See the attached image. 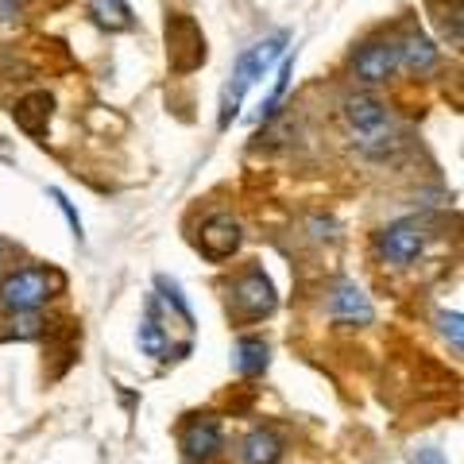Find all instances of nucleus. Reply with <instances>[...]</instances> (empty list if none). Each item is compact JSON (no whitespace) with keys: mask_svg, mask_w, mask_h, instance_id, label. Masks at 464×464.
Masks as SVG:
<instances>
[{"mask_svg":"<svg viewBox=\"0 0 464 464\" xmlns=\"http://www.w3.org/2000/svg\"><path fill=\"white\" fill-rule=\"evenodd\" d=\"M232 364H237L240 375H264V368H267L264 337H240L237 348H232Z\"/></svg>","mask_w":464,"mask_h":464,"instance_id":"nucleus-14","label":"nucleus"},{"mask_svg":"<svg viewBox=\"0 0 464 464\" xmlns=\"http://www.w3.org/2000/svg\"><path fill=\"white\" fill-rule=\"evenodd\" d=\"M286 441L275 430H252L240 441V464H279Z\"/></svg>","mask_w":464,"mask_h":464,"instance_id":"nucleus-12","label":"nucleus"},{"mask_svg":"<svg viewBox=\"0 0 464 464\" xmlns=\"http://www.w3.org/2000/svg\"><path fill=\"white\" fill-rule=\"evenodd\" d=\"M283 47H286V32L271 35V39H264V43H256L248 54H240L237 70H232V82L225 85V93H221V128H228L232 121H237V112H240V105H244V93L252 90L256 78H264V70L283 54Z\"/></svg>","mask_w":464,"mask_h":464,"instance_id":"nucleus-1","label":"nucleus"},{"mask_svg":"<svg viewBox=\"0 0 464 464\" xmlns=\"http://www.w3.org/2000/svg\"><path fill=\"white\" fill-rule=\"evenodd\" d=\"M414 464H445L438 449H422V453H414Z\"/></svg>","mask_w":464,"mask_h":464,"instance_id":"nucleus-21","label":"nucleus"},{"mask_svg":"<svg viewBox=\"0 0 464 464\" xmlns=\"http://www.w3.org/2000/svg\"><path fill=\"white\" fill-rule=\"evenodd\" d=\"M51 112H54V101L47 93H27L16 101V109H12V116H16V124L24 128L27 136H47L51 128Z\"/></svg>","mask_w":464,"mask_h":464,"instance_id":"nucleus-11","label":"nucleus"},{"mask_svg":"<svg viewBox=\"0 0 464 464\" xmlns=\"http://www.w3.org/2000/svg\"><path fill=\"white\" fill-rule=\"evenodd\" d=\"M341 112H344V124L353 128V136H360V140H383L387 136V128H391V112H387V105L380 97H372V93H353L341 105Z\"/></svg>","mask_w":464,"mask_h":464,"instance_id":"nucleus-6","label":"nucleus"},{"mask_svg":"<svg viewBox=\"0 0 464 464\" xmlns=\"http://www.w3.org/2000/svg\"><path fill=\"white\" fill-rule=\"evenodd\" d=\"M20 8H24V0H0V24H12L20 16Z\"/></svg>","mask_w":464,"mask_h":464,"instance_id":"nucleus-19","label":"nucleus"},{"mask_svg":"<svg viewBox=\"0 0 464 464\" xmlns=\"http://www.w3.org/2000/svg\"><path fill=\"white\" fill-rule=\"evenodd\" d=\"M275 306H279L275 286H271V279L259 267H248L237 283H232V310H237L240 317H248V322L275 314Z\"/></svg>","mask_w":464,"mask_h":464,"instance_id":"nucleus-5","label":"nucleus"},{"mask_svg":"<svg viewBox=\"0 0 464 464\" xmlns=\"http://www.w3.org/2000/svg\"><path fill=\"white\" fill-rule=\"evenodd\" d=\"M329 314H333V322H341V325H372V317H375L368 295L356 283H337L333 286Z\"/></svg>","mask_w":464,"mask_h":464,"instance_id":"nucleus-9","label":"nucleus"},{"mask_svg":"<svg viewBox=\"0 0 464 464\" xmlns=\"http://www.w3.org/2000/svg\"><path fill=\"white\" fill-rule=\"evenodd\" d=\"M0 264H5V252H0Z\"/></svg>","mask_w":464,"mask_h":464,"instance_id":"nucleus-22","label":"nucleus"},{"mask_svg":"<svg viewBox=\"0 0 464 464\" xmlns=\"http://www.w3.org/2000/svg\"><path fill=\"white\" fill-rule=\"evenodd\" d=\"M90 16L101 27H109V32H128V27L136 24L128 0H90Z\"/></svg>","mask_w":464,"mask_h":464,"instance_id":"nucleus-15","label":"nucleus"},{"mask_svg":"<svg viewBox=\"0 0 464 464\" xmlns=\"http://www.w3.org/2000/svg\"><path fill=\"white\" fill-rule=\"evenodd\" d=\"M136 341H140V348L148 356H155V360H167V337H163V325L155 322V314L148 310V322L140 325V333H136Z\"/></svg>","mask_w":464,"mask_h":464,"instance_id":"nucleus-16","label":"nucleus"},{"mask_svg":"<svg viewBox=\"0 0 464 464\" xmlns=\"http://www.w3.org/2000/svg\"><path fill=\"white\" fill-rule=\"evenodd\" d=\"M399 70V51L391 39H368L353 54V78L364 85H380Z\"/></svg>","mask_w":464,"mask_h":464,"instance_id":"nucleus-7","label":"nucleus"},{"mask_svg":"<svg viewBox=\"0 0 464 464\" xmlns=\"http://www.w3.org/2000/svg\"><path fill=\"white\" fill-rule=\"evenodd\" d=\"M167 54H170V70H179V74H190L206 63V35H201V27L182 16V12H174L167 16Z\"/></svg>","mask_w":464,"mask_h":464,"instance_id":"nucleus-2","label":"nucleus"},{"mask_svg":"<svg viewBox=\"0 0 464 464\" xmlns=\"http://www.w3.org/2000/svg\"><path fill=\"white\" fill-rule=\"evenodd\" d=\"M54 201H58V209H63V213H66V221H70V228H74V232H78V237H82V221H78V213H74V209H70V201H66L63 194H58V190H54Z\"/></svg>","mask_w":464,"mask_h":464,"instance_id":"nucleus-20","label":"nucleus"},{"mask_svg":"<svg viewBox=\"0 0 464 464\" xmlns=\"http://www.w3.org/2000/svg\"><path fill=\"white\" fill-rule=\"evenodd\" d=\"M51 298V275L43 267H24L0 283V306L8 314H32Z\"/></svg>","mask_w":464,"mask_h":464,"instance_id":"nucleus-4","label":"nucleus"},{"mask_svg":"<svg viewBox=\"0 0 464 464\" xmlns=\"http://www.w3.org/2000/svg\"><path fill=\"white\" fill-rule=\"evenodd\" d=\"M438 325H441V333H445V341H453V348H457V353H460V348H464V333H460V314L453 310V314H438Z\"/></svg>","mask_w":464,"mask_h":464,"instance_id":"nucleus-18","label":"nucleus"},{"mask_svg":"<svg viewBox=\"0 0 464 464\" xmlns=\"http://www.w3.org/2000/svg\"><path fill=\"white\" fill-rule=\"evenodd\" d=\"M182 449H186V460L217 457V449H221V426H217L213 418H194V422L182 430Z\"/></svg>","mask_w":464,"mask_h":464,"instance_id":"nucleus-10","label":"nucleus"},{"mask_svg":"<svg viewBox=\"0 0 464 464\" xmlns=\"http://www.w3.org/2000/svg\"><path fill=\"white\" fill-rule=\"evenodd\" d=\"M290 74H295V58H283V66H279V78H275V85H271V97H267V109H264V121L275 112V105L283 101V93H286V85H290Z\"/></svg>","mask_w":464,"mask_h":464,"instance_id":"nucleus-17","label":"nucleus"},{"mask_svg":"<svg viewBox=\"0 0 464 464\" xmlns=\"http://www.w3.org/2000/svg\"><path fill=\"white\" fill-rule=\"evenodd\" d=\"M240 240H244L240 225L232 221V217H225V213H217V217H209V221H201V228H198V252L206 256V259H213V264H221V259L237 256Z\"/></svg>","mask_w":464,"mask_h":464,"instance_id":"nucleus-8","label":"nucleus"},{"mask_svg":"<svg viewBox=\"0 0 464 464\" xmlns=\"http://www.w3.org/2000/svg\"><path fill=\"white\" fill-rule=\"evenodd\" d=\"M422 248H426V232H422L418 221H411V217L391 221V225H383L380 232H375V252H380L383 264L406 267V264H414V259L422 256Z\"/></svg>","mask_w":464,"mask_h":464,"instance_id":"nucleus-3","label":"nucleus"},{"mask_svg":"<svg viewBox=\"0 0 464 464\" xmlns=\"http://www.w3.org/2000/svg\"><path fill=\"white\" fill-rule=\"evenodd\" d=\"M395 51H399V63L411 70V74H426V70L438 66V47H433V39H426L422 32H411Z\"/></svg>","mask_w":464,"mask_h":464,"instance_id":"nucleus-13","label":"nucleus"}]
</instances>
